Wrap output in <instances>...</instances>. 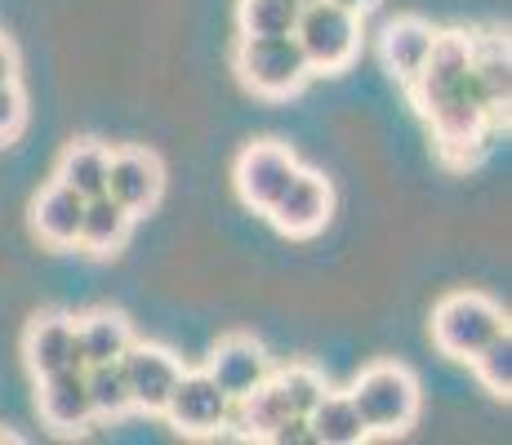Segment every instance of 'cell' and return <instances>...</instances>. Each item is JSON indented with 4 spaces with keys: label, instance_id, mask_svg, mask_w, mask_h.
Listing matches in <instances>:
<instances>
[{
    "label": "cell",
    "instance_id": "9",
    "mask_svg": "<svg viewBox=\"0 0 512 445\" xmlns=\"http://www.w3.org/2000/svg\"><path fill=\"white\" fill-rule=\"evenodd\" d=\"M294 170H299V161H294V152L285 143H250L241 156H236V192H241V201L250 205V210L268 214L272 205H277V196L290 187Z\"/></svg>",
    "mask_w": 512,
    "mask_h": 445
},
{
    "label": "cell",
    "instance_id": "12",
    "mask_svg": "<svg viewBox=\"0 0 512 445\" xmlns=\"http://www.w3.org/2000/svg\"><path fill=\"white\" fill-rule=\"evenodd\" d=\"M205 374H210L232 401H241L245 392H254L259 383L272 379V356L259 339H250V334H228V339L214 343L210 361H205Z\"/></svg>",
    "mask_w": 512,
    "mask_h": 445
},
{
    "label": "cell",
    "instance_id": "27",
    "mask_svg": "<svg viewBox=\"0 0 512 445\" xmlns=\"http://www.w3.org/2000/svg\"><path fill=\"white\" fill-rule=\"evenodd\" d=\"M9 81H18V54H14V45L0 36V85H9Z\"/></svg>",
    "mask_w": 512,
    "mask_h": 445
},
{
    "label": "cell",
    "instance_id": "3",
    "mask_svg": "<svg viewBox=\"0 0 512 445\" xmlns=\"http://www.w3.org/2000/svg\"><path fill=\"white\" fill-rule=\"evenodd\" d=\"M232 67L241 76V85L259 98H294L303 85L312 81V63L303 54V45L290 36H241L232 54Z\"/></svg>",
    "mask_w": 512,
    "mask_h": 445
},
{
    "label": "cell",
    "instance_id": "28",
    "mask_svg": "<svg viewBox=\"0 0 512 445\" xmlns=\"http://www.w3.org/2000/svg\"><path fill=\"white\" fill-rule=\"evenodd\" d=\"M334 5H343V9H352V14H370L379 0H334Z\"/></svg>",
    "mask_w": 512,
    "mask_h": 445
},
{
    "label": "cell",
    "instance_id": "14",
    "mask_svg": "<svg viewBox=\"0 0 512 445\" xmlns=\"http://www.w3.org/2000/svg\"><path fill=\"white\" fill-rule=\"evenodd\" d=\"M432 36H437V27H432L428 18H419V14L392 18V23L383 27V36H379L383 72H388L392 81L410 85V81H415V72L423 67V58H428Z\"/></svg>",
    "mask_w": 512,
    "mask_h": 445
},
{
    "label": "cell",
    "instance_id": "10",
    "mask_svg": "<svg viewBox=\"0 0 512 445\" xmlns=\"http://www.w3.org/2000/svg\"><path fill=\"white\" fill-rule=\"evenodd\" d=\"M161 192H165V165L156 152H147V147H116V152H107V196L121 201L134 219L156 210Z\"/></svg>",
    "mask_w": 512,
    "mask_h": 445
},
{
    "label": "cell",
    "instance_id": "20",
    "mask_svg": "<svg viewBox=\"0 0 512 445\" xmlns=\"http://www.w3.org/2000/svg\"><path fill=\"white\" fill-rule=\"evenodd\" d=\"M58 183H67L76 196H103L107 192V147L94 143V138H85V143H72L63 152V161H58Z\"/></svg>",
    "mask_w": 512,
    "mask_h": 445
},
{
    "label": "cell",
    "instance_id": "11",
    "mask_svg": "<svg viewBox=\"0 0 512 445\" xmlns=\"http://www.w3.org/2000/svg\"><path fill=\"white\" fill-rule=\"evenodd\" d=\"M36 410H41L45 428L63 432H85L94 423V405H90V388H85V365H63V370L36 379Z\"/></svg>",
    "mask_w": 512,
    "mask_h": 445
},
{
    "label": "cell",
    "instance_id": "22",
    "mask_svg": "<svg viewBox=\"0 0 512 445\" xmlns=\"http://www.w3.org/2000/svg\"><path fill=\"white\" fill-rule=\"evenodd\" d=\"M85 388H90L94 419H121L134 410L130 388H125V370L121 361H103V365H85Z\"/></svg>",
    "mask_w": 512,
    "mask_h": 445
},
{
    "label": "cell",
    "instance_id": "15",
    "mask_svg": "<svg viewBox=\"0 0 512 445\" xmlns=\"http://www.w3.org/2000/svg\"><path fill=\"white\" fill-rule=\"evenodd\" d=\"M81 214H85V196H76L72 187L54 178L32 201V232L54 250H72L76 236H81Z\"/></svg>",
    "mask_w": 512,
    "mask_h": 445
},
{
    "label": "cell",
    "instance_id": "1",
    "mask_svg": "<svg viewBox=\"0 0 512 445\" xmlns=\"http://www.w3.org/2000/svg\"><path fill=\"white\" fill-rule=\"evenodd\" d=\"M468 58H472V32H437L415 81L406 85L450 165H472L490 147V134L499 125H508V116H499L481 98Z\"/></svg>",
    "mask_w": 512,
    "mask_h": 445
},
{
    "label": "cell",
    "instance_id": "23",
    "mask_svg": "<svg viewBox=\"0 0 512 445\" xmlns=\"http://www.w3.org/2000/svg\"><path fill=\"white\" fill-rule=\"evenodd\" d=\"M272 383L281 388L285 405H290V414H308L312 405H317L321 397H326V374L317 370V365H285V370H272Z\"/></svg>",
    "mask_w": 512,
    "mask_h": 445
},
{
    "label": "cell",
    "instance_id": "16",
    "mask_svg": "<svg viewBox=\"0 0 512 445\" xmlns=\"http://www.w3.org/2000/svg\"><path fill=\"white\" fill-rule=\"evenodd\" d=\"M472 81H477L481 98L495 107L499 116H508V98H512V58H508V36L486 32L472 36Z\"/></svg>",
    "mask_w": 512,
    "mask_h": 445
},
{
    "label": "cell",
    "instance_id": "6",
    "mask_svg": "<svg viewBox=\"0 0 512 445\" xmlns=\"http://www.w3.org/2000/svg\"><path fill=\"white\" fill-rule=\"evenodd\" d=\"M232 397L219 388V383L201 370H183V379L174 383L170 401H165V419L183 432V437H219L232 423Z\"/></svg>",
    "mask_w": 512,
    "mask_h": 445
},
{
    "label": "cell",
    "instance_id": "24",
    "mask_svg": "<svg viewBox=\"0 0 512 445\" xmlns=\"http://www.w3.org/2000/svg\"><path fill=\"white\" fill-rule=\"evenodd\" d=\"M472 370H477L481 388H486L490 397L508 401V392H512V339H508V330L495 334L486 348L472 356Z\"/></svg>",
    "mask_w": 512,
    "mask_h": 445
},
{
    "label": "cell",
    "instance_id": "26",
    "mask_svg": "<svg viewBox=\"0 0 512 445\" xmlns=\"http://www.w3.org/2000/svg\"><path fill=\"white\" fill-rule=\"evenodd\" d=\"M272 445H317V437H312L308 428V414H290V419H281L277 428L268 432Z\"/></svg>",
    "mask_w": 512,
    "mask_h": 445
},
{
    "label": "cell",
    "instance_id": "4",
    "mask_svg": "<svg viewBox=\"0 0 512 445\" xmlns=\"http://www.w3.org/2000/svg\"><path fill=\"white\" fill-rule=\"evenodd\" d=\"M294 41L303 45L312 72L339 76L361 54V14L334 5V0H312V5H303L299 23H294Z\"/></svg>",
    "mask_w": 512,
    "mask_h": 445
},
{
    "label": "cell",
    "instance_id": "7",
    "mask_svg": "<svg viewBox=\"0 0 512 445\" xmlns=\"http://www.w3.org/2000/svg\"><path fill=\"white\" fill-rule=\"evenodd\" d=\"M121 370H125V388H130L134 410L161 414L187 365L170 348H161V343H139L134 339L130 348H125V356H121Z\"/></svg>",
    "mask_w": 512,
    "mask_h": 445
},
{
    "label": "cell",
    "instance_id": "25",
    "mask_svg": "<svg viewBox=\"0 0 512 445\" xmlns=\"http://www.w3.org/2000/svg\"><path fill=\"white\" fill-rule=\"evenodd\" d=\"M23 125H27V98L18 89V81H9V85H0V147L14 143L23 134Z\"/></svg>",
    "mask_w": 512,
    "mask_h": 445
},
{
    "label": "cell",
    "instance_id": "8",
    "mask_svg": "<svg viewBox=\"0 0 512 445\" xmlns=\"http://www.w3.org/2000/svg\"><path fill=\"white\" fill-rule=\"evenodd\" d=\"M330 214H334V187H330V178L326 174H317V170H294L290 178V187L277 196V205L268 210V219L272 227H277L281 236H317L321 227L330 223Z\"/></svg>",
    "mask_w": 512,
    "mask_h": 445
},
{
    "label": "cell",
    "instance_id": "29",
    "mask_svg": "<svg viewBox=\"0 0 512 445\" xmlns=\"http://www.w3.org/2000/svg\"><path fill=\"white\" fill-rule=\"evenodd\" d=\"M303 5H312V0H303Z\"/></svg>",
    "mask_w": 512,
    "mask_h": 445
},
{
    "label": "cell",
    "instance_id": "19",
    "mask_svg": "<svg viewBox=\"0 0 512 445\" xmlns=\"http://www.w3.org/2000/svg\"><path fill=\"white\" fill-rule=\"evenodd\" d=\"M308 428L317 445H357L366 441V423H361L357 405H352L348 392L326 388V397L308 410Z\"/></svg>",
    "mask_w": 512,
    "mask_h": 445
},
{
    "label": "cell",
    "instance_id": "5",
    "mask_svg": "<svg viewBox=\"0 0 512 445\" xmlns=\"http://www.w3.org/2000/svg\"><path fill=\"white\" fill-rule=\"evenodd\" d=\"M504 330H508L504 308L477 290L446 294V299L437 303V312H432V343L446 356H455V361H472V356Z\"/></svg>",
    "mask_w": 512,
    "mask_h": 445
},
{
    "label": "cell",
    "instance_id": "18",
    "mask_svg": "<svg viewBox=\"0 0 512 445\" xmlns=\"http://www.w3.org/2000/svg\"><path fill=\"white\" fill-rule=\"evenodd\" d=\"M130 343H134L130 321H125L121 312H112V308H98V312L76 321V352H81V365L121 361Z\"/></svg>",
    "mask_w": 512,
    "mask_h": 445
},
{
    "label": "cell",
    "instance_id": "21",
    "mask_svg": "<svg viewBox=\"0 0 512 445\" xmlns=\"http://www.w3.org/2000/svg\"><path fill=\"white\" fill-rule=\"evenodd\" d=\"M303 14V0H236L241 36H290Z\"/></svg>",
    "mask_w": 512,
    "mask_h": 445
},
{
    "label": "cell",
    "instance_id": "2",
    "mask_svg": "<svg viewBox=\"0 0 512 445\" xmlns=\"http://www.w3.org/2000/svg\"><path fill=\"white\" fill-rule=\"evenodd\" d=\"M366 437H406L419 419V379L397 361H374L348 388Z\"/></svg>",
    "mask_w": 512,
    "mask_h": 445
},
{
    "label": "cell",
    "instance_id": "17",
    "mask_svg": "<svg viewBox=\"0 0 512 445\" xmlns=\"http://www.w3.org/2000/svg\"><path fill=\"white\" fill-rule=\"evenodd\" d=\"M130 227H134V214L125 210L121 201H112L107 192L90 196L85 214H81V236H76V245H81L85 254H94V259H107V254H116L130 241Z\"/></svg>",
    "mask_w": 512,
    "mask_h": 445
},
{
    "label": "cell",
    "instance_id": "13",
    "mask_svg": "<svg viewBox=\"0 0 512 445\" xmlns=\"http://www.w3.org/2000/svg\"><path fill=\"white\" fill-rule=\"evenodd\" d=\"M23 356L32 379H45V374L63 370V365H81V352H76V321L67 312H41L32 316L23 334Z\"/></svg>",
    "mask_w": 512,
    "mask_h": 445
}]
</instances>
